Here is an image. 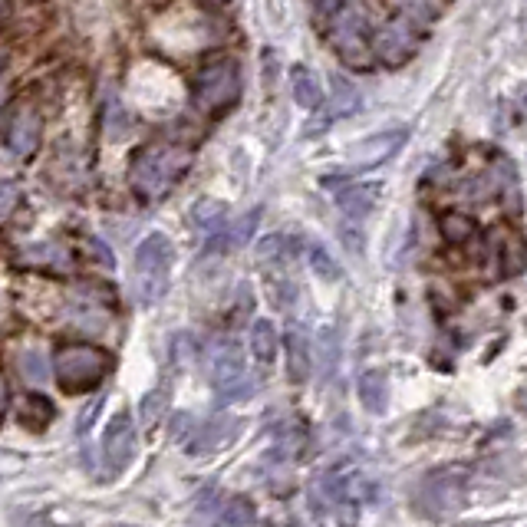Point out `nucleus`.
I'll list each match as a JSON object with an SVG mask.
<instances>
[{"label":"nucleus","instance_id":"nucleus-34","mask_svg":"<svg viewBox=\"0 0 527 527\" xmlns=\"http://www.w3.org/2000/svg\"><path fill=\"white\" fill-rule=\"evenodd\" d=\"M340 238H343L346 248H353V254H363V238H360V231L356 228H346Z\"/></svg>","mask_w":527,"mask_h":527},{"label":"nucleus","instance_id":"nucleus-21","mask_svg":"<svg viewBox=\"0 0 527 527\" xmlns=\"http://www.w3.org/2000/svg\"><path fill=\"white\" fill-rule=\"evenodd\" d=\"M192 224L205 234H224V224H228V208L218 198H201L192 205Z\"/></svg>","mask_w":527,"mask_h":527},{"label":"nucleus","instance_id":"nucleus-23","mask_svg":"<svg viewBox=\"0 0 527 527\" xmlns=\"http://www.w3.org/2000/svg\"><path fill=\"white\" fill-rule=\"evenodd\" d=\"M389 7L396 10L399 17L412 20V24H432L439 20V14L445 10V0H389Z\"/></svg>","mask_w":527,"mask_h":527},{"label":"nucleus","instance_id":"nucleus-27","mask_svg":"<svg viewBox=\"0 0 527 527\" xmlns=\"http://www.w3.org/2000/svg\"><path fill=\"white\" fill-rule=\"evenodd\" d=\"M106 136L112 139V142H122V139H126L129 136V116H126V109H122V103H119V99H112V103H109V109H106Z\"/></svg>","mask_w":527,"mask_h":527},{"label":"nucleus","instance_id":"nucleus-25","mask_svg":"<svg viewBox=\"0 0 527 527\" xmlns=\"http://www.w3.org/2000/svg\"><path fill=\"white\" fill-rule=\"evenodd\" d=\"M307 261L313 267V274H317L323 284H336V280L343 277V267L333 261L330 251L323 248V244H310V248H307Z\"/></svg>","mask_w":527,"mask_h":527},{"label":"nucleus","instance_id":"nucleus-36","mask_svg":"<svg viewBox=\"0 0 527 527\" xmlns=\"http://www.w3.org/2000/svg\"><path fill=\"white\" fill-rule=\"evenodd\" d=\"M7 399H10V392H7V379L0 376V416H4V409H7Z\"/></svg>","mask_w":527,"mask_h":527},{"label":"nucleus","instance_id":"nucleus-6","mask_svg":"<svg viewBox=\"0 0 527 527\" xmlns=\"http://www.w3.org/2000/svg\"><path fill=\"white\" fill-rule=\"evenodd\" d=\"M211 386H215V396L221 406L228 402H241V399H251L254 396V379L248 376L244 369V353L238 350V343H218L211 350Z\"/></svg>","mask_w":527,"mask_h":527},{"label":"nucleus","instance_id":"nucleus-7","mask_svg":"<svg viewBox=\"0 0 527 527\" xmlns=\"http://www.w3.org/2000/svg\"><path fill=\"white\" fill-rule=\"evenodd\" d=\"M465 472L462 468H439V472L425 475L416 488V504L429 518H448L465 504Z\"/></svg>","mask_w":527,"mask_h":527},{"label":"nucleus","instance_id":"nucleus-24","mask_svg":"<svg viewBox=\"0 0 527 527\" xmlns=\"http://www.w3.org/2000/svg\"><path fill=\"white\" fill-rule=\"evenodd\" d=\"M333 99H330V119H340V116H353V112H360V89L353 83H346L343 76H333Z\"/></svg>","mask_w":527,"mask_h":527},{"label":"nucleus","instance_id":"nucleus-38","mask_svg":"<svg viewBox=\"0 0 527 527\" xmlns=\"http://www.w3.org/2000/svg\"><path fill=\"white\" fill-rule=\"evenodd\" d=\"M205 4H215V7H221V4H228V0H205Z\"/></svg>","mask_w":527,"mask_h":527},{"label":"nucleus","instance_id":"nucleus-39","mask_svg":"<svg viewBox=\"0 0 527 527\" xmlns=\"http://www.w3.org/2000/svg\"><path fill=\"white\" fill-rule=\"evenodd\" d=\"M0 14H4V0H0Z\"/></svg>","mask_w":527,"mask_h":527},{"label":"nucleus","instance_id":"nucleus-11","mask_svg":"<svg viewBox=\"0 0 527 527\" xmlns=\"http://www.w3.org/2000/svg\"><path fill=\"white\" fill-rule=\"evenodd\" d=\"M4 142L17 159H33V155L40 152L43 119H40L37 106H20L14 116H10L7 129H4Z\"/></svg>","mask_w":527,"mask_h":527},{"label":"nucleus","instance_id":"nucleus-16","mask_svg":"<svg viewBox=\"0 0 527 527\" xmlns=\"http://www.w3.org/2000/svg\"><path fill=\"white\" fill-rule=\"evenodd\" d=\"M356 396H360L366 412L383 416L389 406V379L383 369H366V373H360V379H356Z\"/></svg>","mask_w":527,"mask_h":527},{"label":"nucleus","instance_id":"nucleus-20","mask_svg":"<svg viewBox=\"0 0 527 527\" xmlns=\"http://www.w3.org/2000/svg\"><path fill=\"white\" fill-rule=\"evenodd\" d=\"M439 228H442V238L448 244H455V248H468L478 238V221L472 215H465V211H445Z\"/></svg>","mask_w":527,"mask_h":527},{"label":"nucleus","instance_id":"nucleus-26","mask_svg":"<svg viewBox=\"0 0 527 527\" xmlns=\"http://www.w3.org/2000/svg\"><path fill=\"white\" fill-rule=\"evenodd\" d=\"M221 521H224V527H254L257 511H254V504L248 498H234L228 508H224Z\"/></svg>","mask_w":527,"mask_h":527},{"label":"nucleus","instance_id":"nucleus-2","mask_svg":"<svg viewBox=\"0 0 527 527\" xmlns=\"http://www.w3.org/2000/svg\"><path fill=\"white\" fill-rule=\"evenodd\" d=\"M112 369V356L93 343H66L53 353V379L70 396L96 389Z\"/></svg>","mask_w":527,"mask_h":527},{"label":"nucleus","instance_id":"nucleus-22","mask_svg":"<svg viewBox=\"0 0 527 527\" xmlns=\"http://www.w3.org/2000/svg\"><path fill=\"white\" fill-rule=\"evenodd\" d=\"M277 346H280V336H277V327L271 320H254L251 327V353L254 360L261 366H271L274 356H277Z\"/></svg>","mask_w":527,"mask_h":527},{"label":"nucleus","instance_id":"nucleus-28","mask_svg":"<svg viewBox=\"0 0 527 527\" xmlns=\"http://www.w3.org/2000/svg\"><path fill=\"white\" fill-rule=\"evenodd\" d=\"M257 221H261V208H254V211H248L238 224H234L231 231H224V238H228V244H248L251 238H254V228H257Z\"/></svg>","mask_w":527,"mask_h":527},{"label":"nucleus","instance_id":"nucleus-3","mask_svg":"<svg viewBox=\"0 0 527 527\" xmlns=\"http://www.w3.org/2000/svg\"><path fill=\"white\" fill-rule=\"evenodd\" d=\"M241 99V66L231 56L205 63L192 80V103L205 116H224Z\"/></svg>","mask_w":527,"mask_h":527},{"label":"nucleus","instance_id":"nucleus-4","mask_svg":"<svg viewBox=\"0 0 527 527\" xmlns=\"http://www.w3.org/2000/svg\"><path fill=\"white\" fill-rule=\"evenodd\" d=\"M327 40L333 43L336 56H340L350 70H369V66L376 63L373 30H369L360 4L346 7L327 20Z\"/></svg>","mask_w":527,"mask_h":527},{"label":"nucleus","instance_id":"nucleus-1","mask_svg":"<svg viewBox=\"0 0 527 527\" xmlns=\"http://www.w3.org/2000/svg\"><path fill=\"white\" fill-rule=\"evenodd\" d=\"M188 168H192V152L185 145H145L129 162V185L136 198L152 205L182 182Z\"/></svg>","mask_w":527,"mask_h":527},{"label":"nucleus","instance_id":"nucleus-32","mask_svg":"<svg viewBox=\"0 0 527 527\" xmlns=\"http://www.w3.org/2000/svg\"><path fill=\"white\" fill-rule=\"evenodd\" d=\"M86 244H89V248H93V254H96V261H99V264L116 267V257H112V251L106 248L103 241H99V238H86Z\"/></svg>","mask_w":527,"mask_h":527},{"label":"nucleus","instance_id":"nucleus-35","mask_svg":"<svg viewBox=\"0 0 527 527\" xmlns=\"http://www.w3.org/2000/svg\"><path fill=\"white\" fill-rule=\"evenodd\" d=\"M96 412H99V399H96L93 406H89L86 412H83V419H76V432H86V429H89V422L96 419Z\"/></svg>","mask_w":527,"mask_h":527},{"label":"nucleus","instance_id":"nucleus-9","mask_svg":"<svg viewBox=\"0 0 527 527\" xmlns=\"http://www.w3.org/2000/svg\"><path fill=\"white\" fill-rule=\"evenodd\" d=\"M419 43H422L419 33H416V27H412V20H406V17L392 20V24L379 27V30L373 33L376 60L386 63V66H402V63H409L412 56L419 53Z\"/></svg>","mask_w":527,"mask_h":527},{"label":"nucleus","instance_id":"nucleus-37","mask_svg":"<svg viewBox=\"0 0 527 527\" xmlns=\"http://www.w3.org/2000/svg\"><path fill=\"white\" fill-rule=\"evenodd\" d=\"M4 50H0V103H4Z\"/></svg>","mask_w":527,"mask_h":527},{"label":"nucleus","instance_id":"nucleus-14","mask_svg":"<svg viewBox=\"0 0 527 527\" xmlns=\"http://www.w3.org/2000/svg\"><path fill=\"white\" fill-rule=\"evenodd\" d=\"M284 353H287V376L290 383L304 386L310 379V369H313V356H310V340L304 327H290L284 336Z\"/></svg>","mask_w":527,"mask_h":527},{"label":"nucleus","instance_id":"nucleus-31","mask_svg":"<svg viewBox=\"0 0 527 527\" xmlns=\"http://www.w3.org/2000/svg\"><path fill=\"white\" fill-rule=\"evenodd\" d=\"M17 208V192L10 185H0V224H4Z\"/></svg>","mask_w":527,"mask_h":527},{"label":"nucleus","instance_id":"nucleus-12","mask_svg":"<svg viewBox=\"0 0 527 527\" xmlns=\"http://www.w3.org/2000/svg\"><path fill=\"white\" fill-rule=\"evenodd\" d=\"M491 257L498 264V277H521L527 271V241L514 228H495L488 238Z\"/></svg>","mask_w":527,"mask_h":527},{"label":"nucleus","instance_id":"nucleus-33","mask_svg":"<svg viewBox=\"0 0 527 527\" xmlns=\"http://www.w3.org/2000/svg\"><path fill=\"white\" fill-rule=\"evenodd\" d=\"M155 406H159V409L165 406L162 392H152V396H145V402H142V419L149 422V425L155 422Z\"/></svg>","mask_w":527,"mask_h":527},{"label":"nucleus","instance_id":"nucleus-30","mask_svg":"<svg viewBox=\"0 0 527 527\" xmlns=\"http://www.w3.org/2000/svg\"><path fill=\"white\" fill-rule=\"evenodd\" d=\"M287 248H290V241L284 238V234H271V238H264L261 244H257V254H261L264 261H284Z\"/></svg>","mask_w":527,"mask_h":527},{"label":"nucleus","instance_id":"nucleus-13","mask_svg":"<svg viewBox=\"0 0 527 527\" xmlns=\"http://www.w3.org/2000/svg\"><path fill=\"white\" fill-rule=\"evenodd\" d=\"M379 195H383V185L379 182H346L340 192H336V205H340L343 215L360 221L366 215H373Z\"/></svg>","mask_w":527,"mask_h":527},{"label":"nucleus","instance_id":"nucleus-18","mask_svg":"<svg viewBox=\"0 0 527 527\" xmlns=\"http://www.w3.org/2000/svg\"><path fill=\"white\" fill-rule=\"evenodd\" d=\"M53 402L50 399H43L40 392H27V396H20L17 402V419L20 425H27V429L33 432H43L47 425L53 422Z\"/></svg>","mask_w":527,"mask_h":527},{"label":"nucleus","instance_id":"nucleus-10","mask_svg":"<svg viewBox=\"0 0 527 527\" xmlns=\"http://www.w3.org/2000/svg\"><path fill=\"white\" fill-rule=\"evenodd\" d=\"M409 142V129L406 126H396V129H383L376 136H366L360 139L350 149V165L356 172H373V168L386 165L396 159V152H402V145Z\"/></svg>","mask_w":527,"mask_h":527},{"label":"nucleus","instance_id":"nucleus-8","mask_svg":"<svg viewBox=\"0 0 527 527\" xmlns=\"http://www.w3.org/2000/svg\"><path fill=\"white\" fill-rule=\"evenodd\" d=\"M139 452V435H136V422H132L129 412H116L106 422L103 432V462L112 475L126 472L132 465V458Z\"/></svg>","mask_w":527,"mask_h":527},{"label":"nucleus","instance_id":"nucleus-5","mask_svg":"<svg viewBox=\"0 0 527 527\" xmlns=\"http://www.w3.org/2000/svg\"><path fill=\"white\" fill-rule=\"evenodd\" d=\"M175 248L162 231L145 234L136 248V297L139 304L152 307L168 290V271H172Z\"/></svg>","mask_w":527,"mask_h":527},{"label":"nucleus","instance_id":"nucleus-29","mask_svg":"<svg viewBox=\"0 0 527 527\" xmlns=\"http://www.w3.org/2000/svg\"><path fill=\"white\" fill-rule=\"evenodd\" d=\"M267 294H271L274 307H280V310H287V307L297 304V287L290 284L287 277H274L271 284H267Z\"/></svg>","mask_w":527,"mask_h":527},{"label":"nucleus","instance_id":"nucleus-15","mask_svg":"<svg viewBox=\"0 0 527 527\" xmlns=\"http://www.w3.org/2000/svg\"><path fill=\"white\" fill-rule=\"evenodd\" d=\"M238 432V422L234 419H211L205 425H198L195 435L188 439V455H208L218 452L221 445H228Z\"/></svg>","mask_w":527,"mask_h":527},{"label":"nucleus","instance_id":"nucleus-17","mask_svg":"<svg viewBox=\"0 0 527 527\" xmlns=\"http://www.w3.org/2000/svg\"><path fill=\"white\" fill-rule=\"evenodd\" d=\"M290 93H294V103L300 109H310V112L327 103V99H323V86L310 66H294V70H290Z\"/></svg>","mask_w":527,"mask_h":527},{"label":"nucleus","instance_id":"nucleus-19","mask_svg":"<svg viewBox=\"0 0 527 527\" xmlns=\"http://www.w3.org/2000/svg\"><path fill=\"white\" fill-rule=\"evenodd\" d=\"M17 369L30 386H43L53 376V360L47 356V350H40V346H24V350L17 353Z\"/></svg>","mask_w":527,"mask_h":527}]
</instances>
